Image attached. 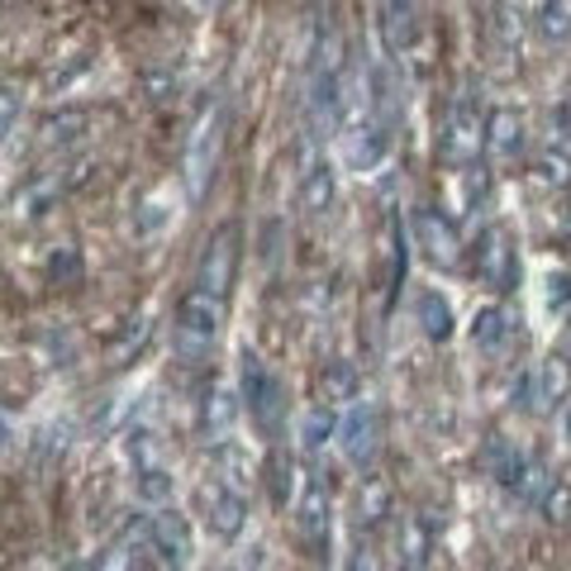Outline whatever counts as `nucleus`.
Wrapping results in <instances>:
<instances>
[{
	"instance_id": "nucleus-1",
	"label": "nucleus",
	"mask_w": 571,
	"mask_h": 571,
	"mask_svg": "<svg viewBox=\"0 0 571 571\" xmlns=\"http://www.w3.org/2000/svg\"><path fill=\"white\" fill-rule=\"evenodd\" d=\"M347 105V68H343V39L333 24H320L310 53V110L314 120L333 124Z\"/></svg>"
},
{
	"instance_id": "nucleus-2",
	"label": "nucleus",
	"mask_w": 571,
	"mask_h": 571,
	"mask_svg": "<svg viewBox=\"0 0 571 571\" xmlns=\"http://www.w3.org/2000/svg\"><path fill=\"white\" fill-rule=\"evenodd\" d=\"M481 148H486V115H481V105H476L471 95H463V101L448 110V120H443V134H438V163H443V167L467 172V167H476Z\"/></svg>"
},
{
	"instance_id": "nucleus-3",
	"label": "nucleus",
	"mask_w": 571,
	"mask_h": 571,
	"mask_svg": "<svg viewBox=\"0 0 571 571\" xmlns=\"http://www.w3.org/2000/svg\"><path fill=\"white\" fill-rule=\"evenodd\" d=\"M219 153H225V105H205L196 129H190L186 143V186H190V200H200L215 181V167H219Z\"/></svg>"
},
{
	"instance_id": "nucleus-4",
	"label": "nucleus",
	"mask_w": 571,
	"mask_h": 571,
	"mask_svg": "<svg viewBox=\"0 0 571 571\" xmlns=\"http://www.w3.org/2000/svg\"><path fill=\"white\" fill-rule=\"evenodd\" d=\"M238 386H243V405H248V419L258 424V434L277 438L281 434V415H286L281 381L262 367V357L243 353V362H238Z\"/></svg>"
},
{
	"instance_id": "nucleus-5",
	"label": "nucleus",
	"mask_w": 571,
	"mask_h": 571,
	"mask_svg": "<svg viewBox=\"0 0 571 571\" xmlns=\"http://www.w3.org/2000/svg\"><path fill=\"white\" fill-rule=\"evenodd\" d=\"M219 324H225V300H210L200 291H190L177 310V353L186 362H200L219 339Z\"/></svg>"
},
{
	"instance_id": "nucleus-6",
	"label": "nucleus",
	"mask_w": 571,
	"mask_h": 571,
	"mask_svg": "<svg viewBox=\"0 0 571 571\" xmlns=\"http://www.w3.org/2000/svg\"><path fill=\"white\" fill-rule=\"evenodd\" d=\"M339 153H343L347 172H357V177H372V172H381V167H386V157H391V129H386L381 120H372L367 110H362V115H353V120L343 124Z\"/></svg>"
},
{
	"instance_id": "nucleus-7",
	"label": "nucleus",
	"mask_w": 571,
	"mask_h": 571,
	"mask_svg": "<svg viewBox=\"0 0 571 571\" xmlns=\"http://www.w3.org/2000/svg\"><path fill=\"white\" fill-rule=\"evenodd\" d=\"M339 448L357 471L376 463V453H381V409H376V401H362L357 395V401L347 405V415L339 419Z\"/></svg>"
},
{
	"instance_id": "nucleus-8",
	"label": "nucleus",
	"mask_w": 571,
	"mask_h": 571,
	"mask_svg": "<svg viewBox=\"0 0 571 571\" xmlns=\"http://www.w3.org/2000/svg\"><path fill=\"white\" fill-rule=\"evenodd\" d=\"M567 395H571V362L567 357H543L533 372H523V381H519V405L533 409V415L567 409Z\"/></svg>"
},
{
	"instance_id": "nucleus-9",
	"label": "nucleus",
	"mask_w": 571,
	"mask_h": 571,
	"mask_svg": "<svg viewBox=\"0 0 571 571\" xmlns=\"http://www.w3.org/2000/svg\"><path fill=\"white\" fill-rule=\"evenodd\" d=\"M196 500H200V515H205V523H210L215 538H238L243 533L248 500H243V490L225 481V476H205Z\"/></svg>"
},
{
	"instance_id": "nucleus-10",
	"label": "nucleus",
	"mask_w": 571,
	"mask_h": 571,
	"mask_svg": "<svg viewBox=\"0 0 571 571\" xmlns=\"http://www.w3.org/2000/svg\"><path fill=\"white\" fill-rule=\"evenodd\" d=\"M238 272V229H219L210 243L200 252V267H196V291L210 295V300H229V286Z\"/></svg>"
},
{
	"instance_id": "nucleus-11",
	"label": "nucleus",
	"mask_w": 571,
	"mask_h": 571,
	"mask_svg": "<svg viewBox=\"0 0 571 571\" xmlns=\"http://www.w3.org/2000/svg\"><path fill=\"white\" fill-rule=\"evenodd\" d=\"M476 277H481V286H490V291H510L515 286L519 252H515L510 229H500V225L481 229V238H476Z\"/></svg>"
},
{
	"instance_id": "nucleus-12",
	"label": "nucleus",
	"mask_w": 571,
	"mask_h": 571,
	"mask_svg": "<svg viewBox=\"0 0 571 571\" xmlns=\"http://www.w3.org/2000/svg\"><path fill=\"white\" fill-rule=\"evenodd\" d=\"M415 238L424 248V258L443 267V272H453V267H463V233H457V225L443 210H434V205H424V210H415Z\"/></svg>"
},
{
	"instance_id": "nucleus-13",
	"label": "nucleus",
	"mask_w": 571,
	"mask_h": 571,
	"mask_svg": "<svg viewBox=\"0 0 571 571\" xmlns=\"http://www.w3.org/2000/svg\"><path fill=\"white\" fill-rule=\"evenodd\" d=\"M143 543H148V552H157V562L181 571L190 562V523L186 515H177L167 505V510H157L148 523H143Z\"/></svg>"
},
{
	"instance_id": "nucleus-14",
	"label": "nucleus",
	"mask_w": 571,
	"mask_h": 571,
	"mask_svg": "<svg viewBox=\"0 0 571 571\" xmlns=\"http://www.w3.org/2000/svg\"><path fill=\"white\" fill-rule=\"evenodd\" d=\"M428 558H434V523L424 515H401L395 519V567L424 571Z\"/></svg>"
},
{
	"instance_id": "nucleus-15",
	"label": "nucleus",
	"mask_w": 571,
	"mask_h": 571,
	"mask_svg": "<svg viewBox=\"0 0 571 571\" xmlns=\"http://www.w3.org/2000/svg\"><path fill=\"white\" fill-rule=\"evenodd\" d=\"M381 10V34L391 53H409L419 39V0H376Z\"/></svg>"
},
{
	"instance_id": "nucleus-16",
	"label": "nucleus",
	"mask_w": 571,
	"mask_h": 571,
	"mask_svg": "<svg viewBox=\"0 0 571 571\" xmlns=\"http://www.w3.org/2000/svg\"><path fill=\"white\" fill-rule=\"evenodd\" d=\"M486 153L496 157V163H515L523 153V115L519 110L500 105L486 115Z\"/></svg>"
},
{
	"instance_id": "nucleus-17",
	"label": "nucleus",
	"mask_w": 571,
	"mask_h": 571,
	"mask_svg": "<svg viewBox=\"0 0 571 571\" xmlns=\"http://www.w3.org/2000/svg\"><path fill=\"white\" fill-rule=\"evenodd\" d=\"M300 529L310 543H329V486L324 476H305L300 486Z\"/></svg>"
},
{
	"instance_id": "nucleus-18",
	"label": "nucleus",
	"mask_w": 571,
	"mask_h": 571,
	"mask_svg": "<svg viewBox=\"0 0 571 571\" xmlns=\"http://www.w3.org/2000/svg\"><path fill=\"white\" fill-rule=\"evenodd\" d=\"M333 167L324 163V157H310L305 172H300V186H295V196H300V210L305 215H329V205H333Z\"/></svg>"
},
{
	"instance_id": "nucleus-19",
	"label": "nucleus",
	"mask_w": 571,
	"mask_h": 571,
	"mask_svg": "<svg viewBox=\"0 0 571 571\" xmlns=\"http://www.w3.org/2000/svg\"><path fill=\"white\" fill-rule=\"evenodd\" d=\"M233 419H238V401L215 386L210 395H205V415H200V428H205V443L210 448H225V443H233Z\"/></svg>"
},
{
	"instance_id": "nucleus-20",
	"label": "nucleus",
	"mask_w": 571,
	"mask_h": 571,
	"mask_svg": "<svg viewBox=\"0 0 571 571\" xmlns=\"http://www.w3.org/2000/svg\"><path fill=\"white\" fill-rule=\"evenodd\" d=\"M333 438H339V415H333L329 405H314L310 415L300 419V453L314 463V457H320Z\"/></svg>"
},
{
	"instance_id": "nucleus-21",
	"label": "nucleus",
	"mask_w": 571,
	"mask_h": 571,
	"mask_svg": "<svg viewBox=\"0 0 571 571\" xmlns=\"http://www.w3.org/2000/svg\"><path fill=\"white\" fill-rule=\"evenodd\" d=\"M505 343H510V314H505L500 305L476 310V320H471V347H481V353H500Z\"/></svg>"
},
{
	"instance_id": "nucleus-22",
	"label": "nucleus",
	"mask_w": 571,
	"mask_h": 571,
	"mask_svg": "<svg viewBox=\"0 0 571 571\" xmlns=\"http://www.w3.org/2000/svg\"><path fill=\"white\" fill-rule=\"evenodd\" d=\"M357 372H353V362H329L324 367V376H320V395L324 401L320 405H329V409H339V405H347V401H357Z\"/></svg>"
},
{
	"instance_id": "nucleus-23",
	"label": "nucleus",
	"mask_w": 571,
	"mask_h": 571,
	"mask_svg": "<svg viewBox=\"0 0 571 571\" xmlns=\"http://www.w3.org/2000/svg\"><path fill=\"white\" fill-rule=\"evenodd\" d=\"M415 314H419V324H424V333L434 343L453 339V305H448V295H443V291H424L415 300Z\"/></svg>"
},
{
	"instance_id": "nucleus-24",
	"label": "nucleus",
	"mask_w": 571,
	"mask_h": 571,
	"mask_svg": "<svg viewBox=\"0 0 571 571\" xmlns=\"http://www.w3.org/2000/svg\"><path fill=\"white\" fill-rule=\"evenodd\" d=\"M172 486H177V481H172V471H167L163 463H157V467H138V471H134L138 500H143V505H157V510H167V505H172Z\"/></svg>"
},
{
	"instance_id": "nucleus-25",
	"label": "nucleus",
	"mask_w": 571,
	"mask_h": 571,
	"mask_svg": "<svg viewBox=\"0 0 571 571\" xmlns=\"http://www.w3.org/2000/svg\"><path fill=\"white\" fill-rule=\"evenodd\" d=\"M538 39L571 43V0H543L538 6Z\"/></svg>"
},
{
	"instance_id": "nucleus-26",
	"label": "nucleus",
	"mask_w": 571,
	"mask_h": 571,
	"mask_svg": "<svg viewBox=\"0 0 571 571\" xmlns=\"http://www.w3.org/2000/svg\"><path fill=\"white\" fill-rule=\"evenodd\" d=\"M538 181L552 186V190L571 186V148H567V143H552V148L538 157Z\"/></svg>"
},
{
	"instance_id": "nucleus-27",
	"label": "nucleus",
	"mask_w": 571,
	"mask_h": 571,
	"mask_svg": "<svg viewBox=\"0 0 571 571\" xmlns=\"http://www.w3.org/2000/svg\"><path fill=\"white\" fill-rule=\"evenodd\" d=\"M391 510V496L381 481H367V496H357V529H372V523H381V515Z\"/></svg>"
},
{
	"instance_id": "nucleus-28",
	"label": "nucleus",
	"mask_w": 571,
	"mask_h": 571,
	"mask_svg": "<svg viewBox=\"0 0 571 571\" xmlns=\"http://www.w3.org/2000/svg\"><path fill=\"white\" fill-rule=\"evenodd\" d=\"M548 291H543V305H548V314L552 320H567L571 314V277L567 272H548Z\"/></svg>"
},
{
	"instance_id": "nucleus-29",
	"label": "nucleus",
	"mask_w": 571,
	"mask_h": 571,
	"mask_svg": "<svg viewBox=\"0 0 571 571\" xmlns=\"http://www.w3.org/2000/svg\"><path fill=\"white\" fill-rule=\"evenodd\" d=\"M14 120H20V95H14V86L0 82V138L14 129Z\"/></svg>"
},
{
	"instance_id": "nucleus-30",
	"label": "nucleus",
	"mask_w": 571,
	"mask_h": 571,
	"mask_svg": "<svg viewBox=\"0 0 571 571\" xmlns=\"http://www.w3.org/2000/svg\"><path fill=\"white\" fill-rule=\"evenodd\" d=\"M82 124H86V115H58V120L43 124V138H48V143H68V138H72L68 129H82Z\"/></svg>"
},
{
	"instance_id": "nucleus-31",
	"label": "nucleus",
	"mask_w": 571,
	"mask_h": 571,
	"mask_svg": "<svg viewBox=\"0 0 571 571\" xmlns=\"http://www.w3.org/2000/svg\"><path fill=\"white\" fill-rule=\"evenodd\" d=\"M143 339H148V320H138V329H129V333H124V343L115 347V362H124L129 353H138V347H143Z\"/></svg>"
},
{
	"instance_id": "nucleus-32",
	"label": "nucleus",
	"mask_w": 571,
	"mask_h": 571,
	"mask_svg": "<svg viewBox=\"0 0 571 571\" xmlns=\"http://www.w3.org/2000/svg\"><path fill=\"white\" fill-rule=\"evenodd\" d=\"M347 571H381V558H376L372 548H357L353 562H347Z\"/></svg>"
},
{
	"instance_id": "nucleus-33",
	"label": "nucleus",
	"mask_w": 571,
	"mask_h": 571,
	"mask_svg": "<svg viewBox=\"0 0 571 571\" xmlns=\"http://www.w3.org/2000/svg\"><path fill=\"white\" fill-rule=\"evenodd\" d=\"M562 434H567V438H571V405H567V409H562Z\"/></svg>"
},
{
	"instance_id": "nucleus-34",
	"label": "nucleus",
	"mask_w": 571,
	"mask_h": 571,
	"mask_svg": "<svg viewBox=\"0 0 571 571\" xmlns=\"http://www.w3.org/2000/svg\"><path fill=\"white\" fill-rule=\"evenodd\" d=\"M6 438H10V428H6V419H0V448H6Z\"/></svg>"
},
{
	"instance_id": "nucleus-35",
	"label": "nucleus",
	"mask_w": 571,
	"mask_h": 571,
	"mask_svg": "<svg viewBox=\"0 0 571 571\" xmlns=\"http://www.w3.org/2000/svg\"><path fill=\"white\" fill-rule=\"evenodd\" d=\"M562 357L571 362V329H567V347H562Z\"/></svg>"
},
{
	"instance_id": "nucleus-36",
	"label": "nucleus",
	"mask_w": 571,
	"mask_h": 571,
	"mask_svg": "<svg viewBox=\"0 0 571 571\" xmlns=\"http://www.w3.org/2000/svg\"><path fill=\"white\" fill-rule=\"evenodd\" d=\"M200 6H210V10H215V6H225V0H200Z\"/></svg>"
},
{
	"instance_id": "nucleus-37",
	"label": "nucleus",
	"mask_w": 571,
	"mask_h": 571,
	"mask_svg": "<svg viewBox=\"0 0 571 571\" xmlns=\"http://www.w3.org/2000/svg\"><path fill=\"white\" fill-rule=\"evenodd\" d=\"M567 243H571V225H567Z\"/></svg>"
}]
</instances>
